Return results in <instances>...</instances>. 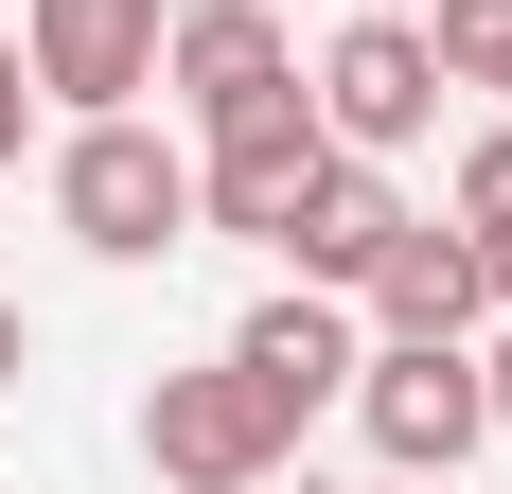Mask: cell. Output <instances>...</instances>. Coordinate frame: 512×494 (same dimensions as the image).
<instances>
[{"mask_svg":"<svg viewBox=\"0 0 512 494\" xmlns=\"http://www.w3.org/2000/svg\"><path fill=\"white\" fill-rule=\"evenodd\" d=\"M142 459H159V494H265L283 459H301V424L212 353V371H159L142 389Z\"/></svg>","mask_w":512,"mask_h":494,"instance_id":"3957f363","label":"cell"},{"mask_svg":"<svg viewBox=\"0 0 512 494\" xmlns=\"http://www.w3.org/2000/svg\"><path fill=\"white\" fill-rule=\"evenodd\" d=\"M495 106H512V71H495Z\"/></svg>","mask_w":512,"mask_h":494,"instance_id":"ac0fdd59","label":"cell"},{"mask_svg":"<svg viewBox=\"0 0 512 494\" xmlns=\"http://www.w3.org/2000/svg\"><path fill=\"white\" fill-rule=\"evenodd\" d=\"M460 247H477V300L512 318V106L460 142Z\"/></svg>","mask_w":512,"mask_h":494,"instance_id":"8fae6325","label":"cell"},{"mask_svg":"<svg viewBox=\"0 0 512 494\" xmlns=\"http://www.w3.org/2000/svg\"><path fill=\"white\" fill-rule=\"evenodd\" d=\"M18 71H36V106H142L159 89V0H18Z\"/></svg>","mask_w":512,"mask_h":494,"instance_id":"8992f818","label":"cell"},{"mask_svg":"<svg viewBox=\"0 0 512 494\" xmlns=\"http://www.w3.org/2000/svg\"><path fill=\"white\" fill-rule=\"evenodd\" d=\"M389 230H407V195H389V159H336V142H318V177L283 195V230H265V247H283V283H336V300H354Z\"/></svg>","mask_w":512,"mask_h":494,"instance_id":"ba28073f","label":"cell"},{"mask_svg":"<svg viewBox=\"0 0 512 494\" xmlns=\"http://www.w3.org/2000/svg\"><path fill=\"white\" fill-rule=\"evenodd\" d=\"M318 142L336 159H407L424 124H442V53H424V18H336V53L301 71Z\"/></svg>","mask_w":512,"mask_h":494,"instance_id":"277c9868","label":"cell"},{"mask_svg":"<svg viewBox=\"0 0 512 494\" xmlns=\"http://www.w3.org/2000/svg\"><path fill=\"white\" fill-rule=\"evenodd\" d=\"M18 371H36V318H18V300H0V406H18Z\"/></svg>","mask_w":512,"mask_h":494,"instance_id":"5bb4252c","label":"cell"},{"mask_svg":"<svg viewBox=\"0 0 512 494\" xmlns=\"http://www.w3.org/2000/svg\"><path fill=\"white\" fill-rule=\"evenodd\" d=\"M354 318H371V336H477L495 300H477V247L442 230V212H407V230L371 247V283H354Z\"/></svg>","mask_w":512,"mask_h":494,"instance_id":"30bf717a","label":"cell"},{"mask_svg":"<svg viewBox=\"0 0 512 494\" xmlns=\"http://www.w3.org/2000/svg\"><path fill=\"white\" fill-rule=\"evenodd\" d=\"M477 389H495V442H512V318H495V353H477Z\"/></svg>","mask_w":512,"mask_h":494,"instance_id":"9a60e30c","label":"cell"},{"mask_svg":"<svg viewBox=\"0 0 512 494\" xmlns=\"http://www.w3.org/2000/svg\"><path fill=\"white\" fill-rule=\"evenodd\" d=\"M354 18H424V0H354Z\"/></svg>","mask_w":512,"mask_h":494,"instance_id":"2e32d148","label":"cell"},{"mask_svg":"<svg viewBox=\"0 0 512 494\" xmlns=\"http://www.w3.org/2000/svg\"><path fill=\"white\" fill-rule=\"evenodd\" d=\"M318 177V106H301V71L283 89H248V106H212L195 124V230H283V195Z\"/></svg>","mask_w":512,"mask_h":494,"instance_id":"5b68a950","label":"cell"},{"mask_svg":"<svg viewBox=\"0 0 512 494\" xmlns=\"http://www.w3.org/2000/svg\"><path fill=\"white\" fill-rule=\"evenodd\" d=\"M18 142H36V71H18V36H0V177H18Z\"/></svg>","mask_w":512,"mask_h":494,"instance_id":"4fadbf2b","label":"cell"},{"mask_svg":"<svg viewBox=\"0 0 512 494\" xmlns=\"http://www.w3.org/2000/svg\"><path fill=\"white\" fill-rule=\"evenodd\" d=\"M354 424L389 477H460L495 442V389H477V336H371L354 353Z\"/></svg>","mask_w":512,"mask_h":494,"instance_id":"7a4b0ae2","label":"cell"},{"mask_svg":"<svg viewBox=\"0 0 512 494\" xmlns=\"http://www.w3.org/2000/svg\"><path fill=\"white\" fill-rule=\"evenodd\" d=\"M354 353H371V318H354L336 283H265L248 318H230V371H248V389L283 406V424H318V406L354 389Z\"/></svg>","mask_w":512,"mask_h":494,"instance_id":"52a82bcc","label":"cell"},{"mask_svg":"<svg viewBox=\"0 0 512 494\" xmlns=\"http://www.w3.org/2000/svg\"><path fill=\"white\" fill-rule=\"evenodd\" d=\"M389 494H460V477H389Z\"/></svg>","mask_w":512,"mask_h":494,"instance_id":"e0dca14e","label":"cell"},{"mask_svg":"<svg viewBox=\"0 0 512 494\" xmlns=\"http://www.w3.org/2000/svg\"><path fill=\"white\" fill-rule=\"evenodd\" d=\"M53 230L89 265H177L195 247V142H159L142 106H89L53 142Z\"/></svg>","mask_w":512,"mask_h":494,"instance_id":"6da1fadb","label":"cell"},{"mask_svg":"<svg viewBox=\"0 0 512 494\" xmlns=\"http://www.w3.org/2000/svg\"><path fill=\"white\" fill-rule=\"evenodd\" d=\"M301 53H283V0H159V89L195 106H248V89H283Z\"/></svg>","mask_w":512,"mask_h":494,"instance_id":"9c48e42d","label":"cell"},{"mask_svg":"<svg viewBox=\"0 0 512 494\" xmlns=\"http://www.w3.org/2000/svg\"><path fill=\"white\" fill-rule=\"evenodd\" d=\"M424 53H442V89H495L512 71V0H424Z\"/></svg>","mask_w":512,"mask_h":494,"instance_id":"7c38bea8","label":"cell"}]
</instances>
